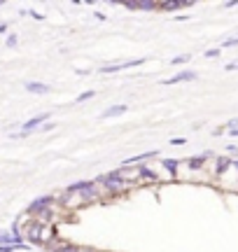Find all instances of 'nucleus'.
Returning a JSON list of instances; mask_svg holds the SVG:
<instances>
[{"label": "nucleus", "mask_w": 238, "mask_h": 252, "mask_svg": "<svg viewBox=\"0 0 238 252\" xmlns=\"http://www.w3.org/2000/svg\"><path fill=\"white\" fill-rule=\"evenodd\" d=\"M147 59L145 56H140V59H133V61H124V63H108V65H103V68H98V72L101 75H112V72H121L126 70V68H138V65H143Z\"/></svg>", "instance_id": "f257e3e1"}, {"label": "nucleus", "mask_w": 238, "mask_h": 252, "mask_svg": "<svg viewBox=\"0 0 238 252\" xmlns=\"http://www.w3.org/2000/svg\"><path fill=\"white\" fill-rule=\"evenodd\" d=\"M229 168H234V159L231 157H215V178H222Z\"/></svg>", "instance_id": "1a4fd4ad"}, {"label": "nucleus", "mask_w": 238, "mask_h": 252, "mask_svg": "<svg viewBox=\"0 0 238 252\" xmlns=\"http://www.w3.org/2000/svg\"><path fill=\"white\" fill-rule=\"evenodd\" d=\"M227 152L236 157V154H238V145H229V147H227Z\"/></svg>", "instance_id": "a878e982"}, {"label": "nucleus", "mask_w": 238, "mask_h": 252, "mask_svg": "<svg viewBox=\"0 0 238 252\" xmlns=\"http://www.w3.org/2000/svg\"><path fill=\"white\" fill-rule=\"evenodd\" d=\"M154 157H159V152H156V150H149V152L136 154V157H128V159H124V161H121V168H133V166H143L145 161L154 159Z\"/></svg>", "instance_id": "20e7f679"}, {"label": "nucleus", "mask_w": 238, "mask_h": 252, "mask_svg": "<svg viewBox=\"0 0 238 252\" xmlns=\"http://www.w3.org/2000/svg\"><path fill=\"white\" fill-rule=\"evenodd\" d=\"M2 5H5V0H0V7H2Z\"/></svg>", "instance_id": "c756f323"}, {"label": "nucleus", "mask_w": 238, "mask_h": 252, "mask_svg": "<svg viewBox=\"0 0 238 252\" xmlns=\"http://www.w3.org/2000/svg\"><path fill=\"white\" fill-rule=\"evenodd\" d=\"M136 173H138V180L140 182H156L159 180V175H156L149 166H145V163H143V166H136Z\"/></svg>", "instance_id": "9d476101"}, {"label": "nucleus", "mask_w": 238, "mask_h": 252, "mask_svg": "<svg viewBox=\"0 0 238 252\" xmlns=\"http://www.w3.org/2000/svg\"><path fill=\"white\" fill-rule=\"evenodd\" d=\"M93 96H96V91H93V89H89V91H82V94L77 96V103H84V100L93 98Z\"/></svg>", "instance_id": "dca6fc26"}, {"label": "nucleus", "mask_w": 238, "mask_h": 252, "mask_svg": "<svg viewBox=\"0 0 238 252\" xmlns=\"http://www.w3.org/2000/svg\"><path fill=\"white\" fill-rule=\"evenodd\" d=\"M192 5L194 0H164V2H159V9L161 12H178V9H187Z\"/></svg>", "instance_id": "6e6552de"}, {"label": "nucleus", "mask_w": 238, "mask_h": 252, "mask_svg": "<svg viewBox=\"0 0 238 252\" xmlns=\"http://www.w3.org/2000/svg\"><path fill=\"white\" fill-rule=\"evenodd\" d=\"M14 250H21L17 245H0V252H14Z\"/></svg>", "instance_id": "aec40b11"}, {"label": "nucleus", "mask_w": 238, "mask_h": 252, "mask_svg": "<svg viewBox=\"0 0 238 252\" xmlns=\"http://www.w3.org/2000/svg\"><path fill=\"white\" fill-rule=\"evenodd\" d=\"M192 54H178L175 59H171V65H182V63H189Z\"/></svg>", "instance_id": "2eb2a0df"}, {"label": "nucleus", "mask_w": 238, "mask_h": 252, "mask_svg": "<svg viewBox=\"0 0 238 252\" xmlns=\"http://www.w3.org/2000/svg\"><path fill=\"white\" fill-rule=\"evenodd\" d=\"M161 166H164L166 171L171 173V178H173V180H178V168H180V159H164V161H161Z\"/></svg>", "instance_id": "ddd939ff"}, {"label": "nucleus", "mask_w": 238, "mask_h": 252, "mask_svg": "<svg viewBox=\"0 0 238 252\" xmlns=\"http://www.w3.org/2000/svg\"><path fill=\"white\" fill-rule=\"evenodd\" d=\"M199 77L194 70H180V72H175L173 77H168V80H161L159 84L161 87H173V84H180V82H194Z\"/></svg>", "instance_id": "39448f33"}, {"label": "nucleus", "mask_w": 238, "mask_h": 252, "mask_svg": "<svg viewBox=\"0 0 238 252\" xmlns=\"http://www.w3.org/2000/svg\"><path fill=\"white\" fill-rule=\"evenodd\" d=\"M7 33V24H0V35H5Z\"/></svg>", "instance_id": "bb28decb"}, {"label": "nucleus", "mask_w": 238, "mask_h": 252, "mask_svg": "<svg viewBox=\"0 0 238 252\" xmlns=\"http://www.w3.org/2000/svg\"><path fill=\"white\" fill-rule=\"evenodd\" d=\"M26 14H30L33 19H40V21L45 19V14H40V12H33V9H26Z\"/></svg>", "instance_id": "412c9836"}, {"label": "nucleus", "mask_w": 238, "mask_h": 252, "mask_svg": "<svg viewBox=\"0 0 238 252\" xmlns=\"http://www.w3.org/2000/svg\"><path fill=\"white\" fill-rule=\"evenodd\" d=\"M229 135H234V138H238V128H236V131H229Z\"/></svg>", "instance_id": "cd10ccee"}, {"label": "nucleus", "mask_w": 238, "mask_h": 252, "mask_svg": "<svg viewBox=\"0 0 238 252\" xmlns=\"http://www.w3.org/2000/svg\"><path fill=\"white\" fill-rule=\"evenodd\" d=\"M80 250V248H77V245H70V243H61V245H56L54 250L52 252H77Z\"/></svg>", "instance_id": "4468645a"}, {"label": "nucleus", "mask_w": 238, "mask_h": 252, "mask_svg": "<svg viewBox=\"0 0 238 252\" xmlns=\"http://www.w3.org/2000/svg\"><path fill=\"white\" fill-rule=\"evenodd\" d=\"M54 126H56V124H52V122H47V124H42V126H40V131H52Z\"/></svg>", "instance_id": "393cba45"}, {"label": "nucleus", "mask_w": 238, "mask_h": 252, "mask_svg": "<svg viewBox=\"0 0 238 252\" xmlns=\"http://www.w3.org/2000/svg\"><path fill=\"white\" fill-rule=\"evenodd\" d=\"M128 112V105H110V108L103 110V119H115V117H121V115H126Z\"/></svg>", "instance_id": "f8f14e48"}, {"label": "nucleus", "mask_w": 238, "mask_h": 252, "mask_svg": "<svg viewBox=\"0 0 238 252\" xmlns=\"http://www.w3.org/2000/svg\"><path fill=\"white\" fill-rule=\"evenodd\" d=\"M184 143H187L184 138H173V140H171V145H173V147H180V145H184Z\"/></svg>", "instance_id": "5701e85b"}, {"label": "nucleus", "mask_w": 238, "mask_h": 252, "mask_svg": "<svg viewBox=\"0 0 238 252\" xmlns=\"http://www.w3.org/2000/svg\"><path fill=\"white\" fill-rule=\"evenodd\" d=\"M224 7H227V9L238 7V0H227V2H224Z\"/></svg>", "instance_id": "b1692460"}, {"label": "nucleus", "mask_w": 238, "mask_h": 252, "mask_svg": "<svg viewBox=\"0 0 238 252\" xmlns=\"http://www.w3.org/2000/svg\"><path fill=\"white\" fill-rule=\"evenodd\" d=\"M222 54V47H215V49H206V59H217Z\"/></svg>", "instance_id": "a211bd4d"}, {"label": "nucleus", "mask_w": 238, "mask_h": 252, "mask_svg": "<svg viewBox=\"0 0 238 252\" xmlns=\"http://www.w3.org/2000/svg\"><path fill=\"white\" fill-rule=\"evenodd\" d=\"M208 159H215V154H212V152L196 154V157H189V159H184V163H187V168H189V171H201L203 166L208 163Z\"/></svg>", "instance_id": "423d86ee"}, {"label": "nucleus", "mask_w": 238, "mask_h": 252, "mask_svg": "<svg viewBox=\"0 0 238 252\" xmlns=\"http://www.w3.org/2000/svg\"><path fill=\"white\" fill-rule=\"evenodd\" d=\"M24 89H26L28 94H37V96H42V94H49L52 87L45 84V82H26V87H24Z\"/></svg>", "instance_id": "9b49d317"}, {"label": "nucleus", "mask_w": 238, "mask_h": 252, "mask_svg": "<svg viewBox=\"0 0 238 252\" xmlns=\"http://www.w3.org/2000/svg\"><path fill=\"white\" fill-rule=\"evenodd\" d=\"M231 47H238V35H234V37H229V40L222 42V49H231Z\"/></svg>", "instance_id": "f3484780"}, {"label": "nucleus", "mask_w": 238, "mask_h": 252, "mask_svg": "<svg viewBox=\"0 0 238 252\" xmlns=\"http://www.w3.org/2000/svg\"><path fill=\"white\" fill-rule=\"evenodd\" d=\"M49 117H52L49 112H42V115H37V117H30L28 122H24V124H21V128H19V131H24L26 135H30L33 131H40V126L45 124V122H49Z\"/></svg>", "instance_id": "7ed1b4c3"}, {"label": "nucleus", "mask_w": 238, "mask_h": 252, "mask_svg": "<svg viewBox=\"0 0 238 252\" xmlns=\"http://www.w3.org/2000/svg\"><path fill=\"white\" fill-rule=\"evenodd\" d=\"M224 70H227V72L238 70V59H236V61H229V63H227V65H224Z\"/></svg>", "instance_id": "6ab92c4d"}, {"label": "nucleus", "mask_w": 238, "mask_h": 252, "mask_svg": "<svg viewBox=\"0 0 238 252\" xmlns=\"http://www.w3.org/2000/svg\"><path fill=\"white\" fill-rule=\"evenodd\" d=\"M5 45H7V47H14V45H17V35H7Z\"/></svg>", "instance_id": "4be33fe9"}, {"label": "nucleus", "mask_w": 238, "mask_h": 252, "mask_svg": "<svg viewBox=\"0 0 238 252\" xmlns=\"http://www.w3.org/2000/svg\"><path fill=\"white\" fill-rule=\"evenodd\" d=\"M121 5L126 9H131V12H152V9H159V2H154V0H124Z\"/></svg>", "instance_id": "f03ea898"}, {"label": "nucleus", "mask_w": 238, "mask_h": 252, "mask_svg": "<svg viewBox=\"0 0 238 252\" xmlns=\"http://www.w3.org/2000/svg\"><path fill=\"white\" fill-rule=\"evenodd\" d=\"M54 206H56V196H40V198H35V201L28 206V213L37 215V213H42V210H47V208H54Z\"/></svg>", "instance_id": "0eeeda50"}, {"label": "nucleus", "mask_w": 238, "mask_h": 252, "mask_svg": "<svg viewBox=\"0 0 238 252\" xmlns=\"http://www.w3.org/2000/svg\"><path fill=\"white\" fill-rule=\"evenodd\" d=\"M234 168H236V171H238V159H234Z\"/></svg>", "instance_id": "c85d7f7f"}]
</instances>
